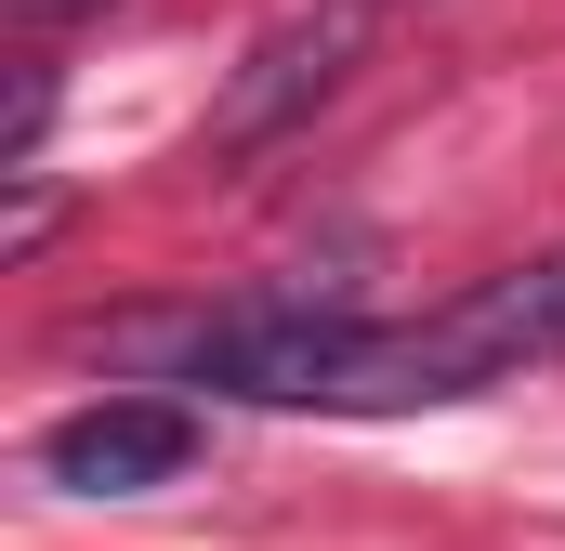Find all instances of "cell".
<instances>
[{"instance_id": "obj_3", "label": "cell", "mask_w": 565, "mask_h": 551, "mask_svg": "<svg viewBox=\"0 0 565 551\" xmlns=\"http://www.w3.org/2000/svg\"><path fill=\"white\" fill-rule=\"evenodd\" d=\"M198 408L184 395H93V408H66L40 433V473L66 486V499H145V486H171V473H198Z\"/></svg>"}, {"instance_id": "obj_6", "label": "cell", "mask_w": 565, "mask_h": 551, "mask_svg": "<svg viewBox=\"0 0 565 551\" xmlns=\"http://www.w3.org/2000/svg\"><path fill=\"white\" fill-rule=\"evenodd\" d=\"M382 13H395V0H382Z\"/></svg>"}, {"instance_id": "obj_5", "label": "cell", "mask_w": 565, "mask_h": 551, "mask_svg": "<svg viewBox=\"0 0 565 551\" xmlns=\"http://www.w3.org/2000/svg\"><path fill=\"white\" fill-rule=\"evenodd\" d=\"M66 13H93V0H13V26H66Z\"/></svg>"}, {"instance_id": "obj_2", "label": "cell", "mask_w": 565, "mask_h": 551, "mask_svg": "<svg viewBox=\"0 0 565 551\" xmlns=\"http://www.w3.org/2000/svg\"><path fill=\"white\" fill-rule=\"evenodd\" d=\"M369 26H382V0H316V13H289L250 40V66L224 79V106H211V158H250V144H277L289 119H316L342 79H355V53H369Z\"/></svg>"}, {"instance_id": "obj_4", "label": "cell", "mask_w": 565, "mask_h": 551, "mask_svg": "<svg viewBox=\"0 0 565 551\" xmlns=\"http://www.w3.org/2000/svg\"><path fill=\"white\" fill-rule=\"evenodd\" d=\"M53 224H66V197H53L40 171H13V210H0V263H26V250H40Z\"/></svg>"}, {"instance_id": "obj_1", "label": "cell", "mask_w": 565, "mask_h": 551, "mask_svg": "<svg viewBox=\"0 0 565 551\" xmlns=\"http://www.w3.org/2000/svg\"><path fill=\"white\" fill-rule=\"evenodd\" d=\"M355 328H369V315H342V302H316V289H264V302L198 315V328L171 342V381L237 395V408H329Z\"/></svg>"}]
</instances>
